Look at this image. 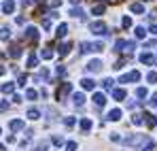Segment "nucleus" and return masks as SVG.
Returning a JSON list of instances; mask_svg holds the SVG:
<instances>
[{
  "label": "nucleus",
  "mask_w": 157,
  "mask_h": 151,
  "mask_svg": "<svg viewBox=\"0 0 157 151\" xmlns=\"http://www.w3.org/2000/svg\"><path fill=\"white\" fill-rule=\"evenodd\" d=\"M91 100H94V104H96V106H104V104H106V96L102 94V92H96Z\"/></svg>",
  "instance_id": "10"
},
{
  "label": "nucleus",
  "mask_w": 157,
  "mask_h": 151,
  "mask_svg": "<svg viewBox=\"0 0 157 151\" xmlns=\"http://www.w3.org/2000/svg\"><path fill=\"white\" fill-rule=\"evenodd\" d=\"M55 75H57V77H64V75H66V68H64V66H57V68H55Z\"/></svg>",
  "instance_id": "40"
},
{
  "label": "nucleus",
  "mask_w": 157,
  "mask_h": 151,
  "mask_svg": "<svg viewBox=\"0 0 157 151\" xmlns=\"http://www.w3.org/2000/svg\"><path fill=\"white\" fill-rule=\"evenodd\" d=\"M26 81H28V77H26V75L19 77V85H26Z\"/></svg>",
  "instance_id": "46"
},
{
  "label": "nucleus",
  "mask_w": 157,
  "mask_h": 151,
  "mask_svg": "<svg viewBox=\"0 0 157 151\" xmlns=\"http://www.w3.org/2000/svg\"><path fill=\"white\" fill-rule=\"evenodd\" d=\"M0 9H2V13H4V15H11V13L15 11V0H4Z\"/></svg>",
  "instance_id": "7"
},
{
  "label": "nucleus",
  "mask_w": 157,
  "mask_h": 151,
  "mask_svg": "<svg viewBox=\"0 0 157 151\" xmlns=\"http://www.w3.org/2000/svg\"><path fill=\"white\" fill-rule=\"evenodd\" d=\"M91 128H94V124H91L89 117H83V119H81V130H83V132H89Z\"/></svg>",
  "instance_id": "12"
},
{
  "label": "nucleus",
  "mask_w": 157,
  "mask_h": 151,
  "mask_svg": "<svg viewBox=\"0 0 157 151\" xmlns=\"http://www.w3.org/2000/svg\"><path fill=\"white\" fill-rule=\"evenodd\" d=\"M40 58H43V60H51V58H53V51L51 49H43V51H40Z\"/></svg>",
  "instance_id": "30"
},
{
  "label": "nucleus",
  "mask_w": 157,
  "mask_h": 151,
  "mask_svg": "<svg viewBox=\"0 0 157 151\" xmlns=\"http://www.w3.org/2000/svg\"><path fill=\"white\" fill-rule=\"evenodd\" d=\"M113 83H115L113 79H104V81H102V87H104V89H113Z\"/></svg>",
  "instance_id": "34"
},
{
  "label": "nucleus",
  "mask_w": 157,
  "mask_h": 151,
  "mask_svg": "<svg viewBox=\"0 0 157 151\" xmlns=\"http://www.w3.org/2000/svg\"><path fill=\"white\" fill-rule=\"evenodd\" d=\"M26 36H28V38H34V41H38V30H36L34 26H30V28L26 30Z\"/></svg>",
  "instance_id": "17"
},
{
  "label": "nucleus",
  "mask_w": 157,
  "mask_h": 151,
  "mask_svg": "<svg viewBox=\"0 0 157 151\" xmlns=\"http://www.w3.org/2000/svg\"><path fill=\"white\" fill-rule=\"evenodd\" d=\"M57 17H59V13H57V11H51V13H49V19H57Z\"/></svg>",
  "instance_id": "45"
},
{
  "label": "nucleus",
  "mask_w": 157,
  "mask_h": 151,
  "mask_svg": "<svg viewBox=\"0 0 157 151\" xmlns=\"http://www.w3.org/2000/svg\"><path fill=\"white\" fill-rule=\"evenodd\" d=\"M121 28H125V30L132 28V17H130V15H125V17L121 19Z\"/></svg>",
  "instance_id": "29"
},
{
  "label": "nucleus",
  "mask_w": 157,
  "mask_h": 151,
  "mask_svg": "<svg viewBox=\"0 0 157 151\" xmlns=\"http://www.w3.org/2000/svg\"><path fill=\"white\" fill-rule=\"evenodd\" d=\"M0 134H2V126H0Z\"/></svg>",
  "instance_id": "51"
},
{
  "label": "nucleus",
  "mask_w": 157,
  "mask_h": 151,
  "mask_svg": "<svg viewBox=\"0 0 157 151\" xmlns=\"http://www.w3.org/2000/svg\"><path fill=\"white\" fill-rule=\"evenodd\" d=\"M64 149H66V151H77V143H75V141H68Z\"/></svg>",
  "instance_id": "35"
},
{
  "label": "nucleus",
  "mask_w": 157,
  "mask_h": 151,
  "mask_svg": "<svg viewBox=\"0 0 157 151\" xmlns=\"http://www.w3.org/2000/svg\"><path fill=\"white\" fill-rule=\"evenodd\" d=\"M70 15H75V17H81V15H83V11H81V9H72V11H70Z\"/></svg>",
  "instance_id": "42"
},
{
  "label": "nucleus",
  "mask_w": 157,
  "mask_h": 151,
  "mask_svg": "<svg viewBox=\"0 0 157 151\" xmlns=\"http://www.w3.org/2000/svg\"><path fill=\"white\" fill-rule=\"evenodd\" d=\"M4 149H6V147H4V145H2V143H0V151H4Z\"/></svg>",
  "instance_id": "50"
},
{
  "label": "nucleus",
  "mask_w": 157,
  "mask_h": 151,
  "mask_svg": "<svg viewBox=\"0 0 157 151\" xmlns=\"http://www.w3.org/2000/svg\"><path fill=\"white\" fill-rule=\"evenodd\" d=\"M0 92H2V94H13V92H15V83H4V85L0 87Z\"/></svg>",
  "instance_id": "20"
},
{
  "label": "nucleus",
  "mask_w": 157,
  "mask_h": 151,
  "mask_svg": "<svg viewBox=\"0 0 157 151\" xmlns=\"http://www.w3.org/2000/svg\"><path fill=\"white\" fill-rule=\"evenodd\" d=\"M21 53H24V51L19 49V47H13V49L9 51V55H11V58H17V60L21 58Z\"/></svg>",
  "instance_id": "28"
},
{
  "label": "nucleus",
  "mask_w": 157,
  "mask_h": 151,
  "mask_svg": "<svg viewBox=\"0 0 157 151\" xmlns=\"http://www.w3.org/2000/svg\"><path fill=\"white\" fill-rule=\"evenodd\" d=\"M142 151H155V143H153V141H147V147Z\"/></svg>",
  "instance_id": "39"
},
{
  "label": "nucleus",
  "mask_w": 157,
  "mask_h": 151,
  "mask_svg": "<svg viewBox=\"0 0 157 151\" xmlns=\"http://www.w3.org/2000/svg\"><path fill=\"white\" fill-rule=\"evenodd\" d=\"M149 106H153V109L157 106V94H153V96H151V100H149Z\"/></svg>",
  "instance_id": "41"
},
{
  "label": "nucleus",
  "mask_w": 157,
  "mask_h": 151,
  "mask_svg": "<svg viewBox=\"0 0 157 151\" xmlns=\"http://www.w3.org/2000/svg\"><path fill=\"white\" fill-rule=\"evenodd\" d=\"M4 73H6V68H4V66H0V75H4Z\"/></svg>",
  "instance_id": "48"
},
{
  "label": "nucleus",
  "mask_w": 157,
  "mask_h": 151,
  "mask_svg": "<svg viewBox=\"0 0 157 151\" xmlns=\"http://www.w3.org/2000/svg\"><path fill=\"white\" fill-rule=\"evenodd\" d=\"M140 62H142V64H153V62H155V58H153V53H149V51H147V53H140Z\"/></svg>",
  "instance_id": "13"
},
{
  "label": "nucleus",
  "mask_w": 157,
  "mask_h": 151,
  "mask_svg": "<svg viewBox=\"0 0 157 151\" xmlns=\"http://www.w3.org/2000/svg\"><path fill=\"white\" fill-rule=\"evenodd\" d=\"M72 102H75L77 106H83V104H85V94H81V92L75 94V96H72Z\"/></svg>",
  "instance_id": "19"
},
{
  "label": "nucleus",
  "mask_w": 157,
  "mask_h": 151,
  "mask_svg": "<svg viewBox=\"0 0 157 151\" xmlns=\"http://www.w3.org/2000/svg\"><path fill=\"white\" fill-rule=\"evenodd\" d=\"M55 34H57L59 38L66 36V34H68V24H59V26H57V30H55Z\"/></svg>",
  "instance_id": "18"
},
{
  "label": "nucleus",
  "mask_w": 157,
  "mask_h": 151,
  "mask_svg": "<svg viewBox=\"0 0 157 151\" xmlns=\"http://www.w3.org/2000/svg\"><path fill=\"white\" fill-rule=\"evenodd\" d=\"M43 28H45V30H49V28H51V19H49V17H47V19H43Z\"/></svg>",
  "instance_id": "43"
},
{
  "label": "nucleus",
  "mask_w": 157,
  "mask_h": 151,
  "mask_svg": "<svg viewBox=\"0 0 157 151\" xmlns=\"http://www.w3.org/2000/svg\"><path fill=\"white\" fill-rule=\"evenodd\" d=\"M51 143L55 145V147H59V145H64V138H62V136H53Z\"/></svg>",
  "instance_id": "37"
},
{
  "label": "nucleus",
  "mask_w": 157,
  "mask_h": 151,
  "mask_svg": "<svg viewBox=\"0 0 157 151\" xmlns=\"http://www.w3.org/2000/svg\"><path fill=\"white\" fill-rule=\"evenodd\" d=\"M121 117H123V111H121V109H113V111H108V115H106L108 121H119Z\"/></svg>",
  "instance_id": "8"
},
{
  "label": "nucleus",
  "mask_w": 157,
  "mask_h": 151,
  "mask_svg": "<svg viewBox=\"0 0 157 151\" xmlns=\"http://www.w3.org/2000/svg\"><path fill=\"white\" fill-rule=\"evenodd\" d=\"M47 149H49V145H47V143H38L32 151H47Z\"/></svg>",
  "instance_id": "36"
},
{
  "label": "nucleus",
  "mask_w": 157,
  "mask_h": 151,
  "mask_svg": "<svg viewBox=\"0 0 157 151\" xmlns=\"http://www.w3.org/2000/svg\"><path fill=\"white\" fill-rule=\"evenodd\" d=\"M147 94H149L147 87H138V89H136V96H138V98H147Z\"/></svg>",
  "instance_id": "31"
},
{
  "label": "nucleus",
  "mask_w": 157,
  "mask_h": 151,
  "mask_svg": "<svg viewBox=\"0 0 157 151\" xmlns=\"http://www.w3.org/2000/svg\"><path fill=\"white\" fill-rule=\"evenodd\" d=\"M140 81V73L138 70H130L128 75L119 77V83H138Z\"/></svg>",
  "instance_id": "3"
},
{
  "label": "nucleus",
  "mask_w": 157,
  "mask_h": 151,
  "mask_svg": "<svg viewBox=\"0 0 157 151\" xmlns=\"http://www.w3.org/2000/svg\"><path fill=\"white\" fill-rule=\"evenodd\" d=\"M70 92H72V85H70V83H62V87H59L57 94H55V98H57V100H64V96L70 94Z\"/></svg>",
  "instance_id": "6"
},
{
  "label": "nucleus",
  "mask_w": 157,
  "mask_h": 151,
  "mask_svg": "<svg viewBox=\"0 0 157 151\" xmlns=\"http://www.w3.org/2000/svg\"><path fill=\"white\" fill-rule=\"evenodd\" d=\"M64 124H66L68 128H72L75 124H77V119H75V117H66V119H64Z\"/></svg>",
  "instance_id": "38"
},
{
  "label": "nucleus",
  "mask_w": 157,
  "mask_h": 151,
  "mask_svg": "<svg viewBox=\"0 0 157 151\" xmlns=\"http://www.w3.org/2000/svg\"><path fill=\"white\" fill-rule=\"evenodd\" d=\"M21 100H24V96H19V94H15V96H13V102H15V104H19Z\"/></svg>",
  "instance_id": "44"
},
{
  "label": "nucleus",
  "mask_w": 157,
  "mask_h": 151,
  "mask_svg": "<svg viewBox=\"0 0 157 151\" xmlns=\"http://www.w3.org/2000/svg\"><path fill=\"white\" fill-rule=\"evenodd\" d=\"M78 2H81V0H70V4H75V6H77Z\"/></svg>",
  "instance_id": "49"
},
{
  "label": "nucleus",
  "mask_w": 157,
  "mask_h": 151,
  "mask_svg": "<svg viewBox=\"0 0 157 151\" xmlns=\"http://www.w3.org/2000/svg\"><path fill=\"white\" fill-rule=\"evenodd\" d=\"M34 66H38V58L32 53V55L28 58V68H34Z\"/></svg>",
  "instance_id": "25"
},
{
  "label": "nucleus",
  "mask_w": 157,
  "mask_h": 151,
  "mask_svg": "<svg viewBox=\"0 0 157 151\" xmlns=\"http://www.w3.org/2000/svg\"><path fill=\"white\" fill-rule=\"evenodd\" d=\"M104 45L102 43H81V51L83 53H94V51H102Z\"/></svg>",
  "instance_id": "2"
},
{
  "label": "nucleus",
  "mask_w": 157,
  "mask_h": 151,
  "mask_svg": "<svg viewBox=\"0 0 157 151\" xmlns=\"http://www.w3.org/2000/svg\"><path fill=\"white\" fill-rule=\"evenodd\" d=\"M113 98H115V100H123V98H125V89H123V87L113 89Z\"/></svg>",
  "instance_id": "16"
},
{
  "label": "nucleus",
  "mask_w": 157,
  "mask_h": 151,
  "mask_svg": "<svg viewBox=\"0 0 157 151\" xmlns=\"http://www.w3.org/2000/svg\"><path fill=\"white\" fill-rule=\"evenodd\" d=\"M28 119H32V121H36V119H40V111L38 109H28Z\"/></svg>",
  "instance_id": "14"
},
{
  "label": "nucleus",
  "mask_w": 157,
  "mask_h": 151,
  "mask_svg": "<svg viewBox=\"0 0 157 151\" xmlns=\"http://www.w3.org/2000/svg\"><path fill=\"white\" fill-rule=\"evenodd\" d=\"M115 49L117 51H132V49H136V43H134V41H123V38H121V41L115 43Z\"/></svg>",
  "instance_id": "4"
},
{
  "label": "nucleus",
  "mask_w": 157,
  "mask_h": 151,
  "mask_svg": "<svg viewBox=\"0 0 157 151\" xmlns=\"http://www.w3.org/2000/svg\"><path fill=\"white\" fill-rule=\"evenodd\" d=\"M70 49H72V45H70V43H62V45H59V55L70 53Z\"/></svg>",
  "instance_id": "21"
},
{
  "label": "nucleus",
  "mask_w": 157,
  "mask_h": 151,
  "mask_svg": "<svg viewBox=\"0 0 157 151\" xmlns=\"http://www.w3.org/2000/svg\"><path fill=\"white\" fill-rule=\"evenodd\" d=\"M102 66H104L102 60H89V62H87V70H89V73H100Z\"/></svg>",
  "instance_id": "5"
},
{
  "label": "nucleus",
  "mask_w": 157,
  "mask_h": 151,
  "mask_svg": "<svg viewBox=\"0 0 157 151\" xmlns=\"http://www.w3.org/2000/svg\"><path fill=\"white\" fill-rule=\"evenodd\" d=\"M104 4H94V9H91V13H94V15H104Z\"/></svg>",
  "instance_id": "23"
},
{
  "label": "nucleus",
  "mask_w": 157,
  "mask_h": 151,
  "mask_svg": "<svg viewBox=\"0 0 157 151\" xmlns=\"http://www.w3.org/2000/svg\"><path fill=\"white\" fill-rule=\"evenodd\" d=\"M26 98H28V100H36V98H38V92L30 87V89H28V92H26Z\"/></svg>",
  "instance_id": "27"
},
{
  "label": "nucleus",
  "mask_w": 157,
  "mask_h": 151,
  "mask_svg": "<svg viewBox=\"0 0 157 151\" xmlns=\"http://www.w3.org/2000/svg\"><path fill=\"white\" fill-rule=\"evenodd\" d=\"M132 124H134V126H142V124H144V115H134V117H132Z\"/></svg>",
  "instance_id": "26"
},
{
  "label": "nucleus",
  "mask_w": 157,
  "mask_h": 151,
  "mask_svg": "<svg viewBox=\"0 0 157 151\" xmlns=\"http://www.w3.org/2000/svg\"><path fill=\"white\" fill-rule=\"evenodd\" d=\"M81 87H83V89H87V92H91V89H96V81L87 77V79H83V81H81Z\"/></svg>",
  "instance_id": "11"
},
{
  "label": "nucleus",
  "mask_w": 157,
  "mask_h": 151,
  "mask_svg": "<svg viewBox=\"0 0 157 151\" xmlns=\"http://www.w3.org/2000/svg\"><path fill=\"white\" fill-rule=\"evenodd\" d=\"M144 117H147V119H144V124H149V126H155V124H157V119L153 117V115H149V113H147Z\"/></svg>",
  "instance_id": "32"
},
{
  "label": "nucleus",
  "mask_w": 157,
  "mask_h": 151,
  "mask_svg": "<svg viewBox=\"0 0 157 151\" xmlns=\"http://www.w3.org/2000/svg\"><path fill=\"white\" fill-rule=\"evenodd\" d=\"M132 13H144V4L142 2H134L132 4Z\"/></svg>",
  "instance_id": "22"
},
{
  "label": "nucleus",
  "mask_w": 157,
  "mask_h": 151,
  "mask_svg": "<svg viewBox=\"0 0 157 151\" xmlns=\"http://www.w3.org/2000/svg\"><path fill=\"white\" fill-rule=\"evenodd\" d=\"M11 38V28L9 26H2L0 28V41H9Z\"/></svg>",
  "instance_id": "15"
},
{
  "label": "nucleus",
  "mask_w": 157,
  "mask_h": 151,
  "mask_svg": "<svg viewBox=\"0 0 157 151\" xmlns=\"http://www.w3.org/2000/svg\"><path fill=\"white\" fill-rule=\"evenodd\" d=\"M147 81H149V83H157V73L155 70H151V73L147 75Z\"/></svg>",
  "instance_id": "33"
},
{
  "label": "nucleus",
  "mask_w": 157,
  "mask_h": 151,
  "mask_svg": "<svg viewBox=\"0 0 157 151\" xmlns=\"http://www.w3.org/2000/svg\"><path fill=\"white\" fill-rule=\"evenodd\" d=\"M151 32H153V34H157V26H151Z\"/></svg>",
  "instance_id": "47"
},
{
  "label": "nucleus",
  "mask_w": 157,
  "mask_h": 151,
  "mask_svg": "<svg viewBox=\"0 0 157 151\" xmlns=\"http://www.w3.org/2000/svg\"><path fill=\"white\" fill-rule=\"evenodd\" d=\"M9 128H11L13 132H21V130L26 128V124H24L21 119H11V124H9Z\"/></svg>",
  "instance_id": "9"
},
{
  "label": "nucleus",
  "mask_w": 157,
  "mask_h": 151,
  "mask_svg": "<svg viewBox=\"0 0 157 151\" xmlns=\"http://www.w3.org/2000/svg\"><path fill=\"white\" fill-rule=\"evenodd\" d=\"M134 34H136V38H144V36H147V30H144L142 26H138V28L134 30Z\"/></svg>",
  "instance_id": "24"
},
{
  "label": "nucleus",
  "mask_w": 157,
  "mask_h": 151,
  "mask_svg": "<svg viewBox=\"0 0 157 151\" xmlns=\"http://www.w3.org/2000/svg\"><path fill=\"white\" fill-rule=\"evenodd\" d=\"M89 32L96 34V36H106L108 34V28H106L104 22H91L89 24Z\"/></svg>",
  "instance_id": "1"
}]
</instances>
